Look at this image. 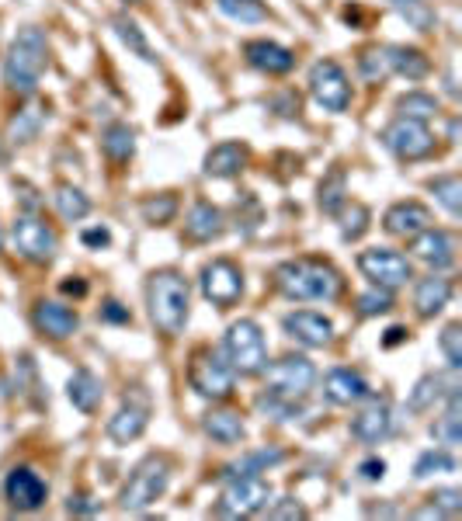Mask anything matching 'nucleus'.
Returning <instances> with one entry per match:
<instances>
[{"mask_svg":"<svg viewBox=\"0 0 462 521\" xmlns=\"http://www.w3.org/2000/svg\"><path fill=\"white\" fill-rule=\"evenodd\" d=\"M317 386V365L306 355H285L278 362L264 365V390L254 400L264 421H292L303 414V403Z\"/></svg>","mask_w":462,"mask_h":521,"instance_id":"f257e3e1","label":"nucleus"},{"mask_svg":"<svg viewBox=\"0 0 462 521\" xmlns=\"http://www.w3.org/2000/svg\"><path fill=\"white\" fill-rule=\"evenodd\" d=\"M275 289L292 303H334L344 292V278L324 258H292L275 268Z\"/></svg>","mask_w":462,"mask_h":521,"instance_id":"f03ea898","label":"nucleus"},{"mask_svg":"<svg viewBox=\"0 0 462 521\" xmlns=\"http://www.w3.org/2000/svg\"><path fill=\"white\" fill-rule=\"evenodd\" d=\"M146 310H150V324L164 337H181L188 327V313H192V285L181 271L160 268L146 278Z\"/></svg>","mask_w":462,"mask_h":521,"instance_id":"7ed1b4c3","label":"nucleus"},{"mask_svg":"<svg viewBox=\"0 0 462 521\" xmlns=\"http://www.w3.org/2000/svg\"><path fill=\"white\" fill-rule=\"evenodd\" d=\"M49 66V42H46V32L35 25L21 28L14 35V42L7 46V56H4V84L11 94L18 98H32L39 91V80Z\"/></svg>","mask_w":462,"mask_h":521,"instance_id":"20e7f679","label":"nucleus"},{"mask_svg":"<svg viewBox=\"0 0 462 521\" xmlns=\"http://www.w3.org/2000/svg\"><path fill=\"white\" fill-rule=\"evenodd\" d=\"M223 355L237 376H261L268 365V341L258 320H233L223 334Z\"/></svg>","mask_w":462,"mask_h":521,"instance_id":"39448f33","label":"nucleus"},{"mask_svg":"<svg viewBox=\"0 0 462 521\" xmlns=\"http://www.w3.org/2000/svg\"><path fill=\"white\" fill-rule=\"evenodd\" d=\"M167 483H171V459L167 456L139 459L119 494V508L132 511V515H136V511H146L150 504H157L160 497L167 494Z\"/></svg>","mask_w":462,"mask_h":521,"instance_id":"423d86ee","label":"nucleus"},{"mask_svg":"<svg viewBox=\"0 0 462 521\" xmlns=\"http://www.w3.org/2000/svg\"><path fill=\"white\" fill-rule=\"evenodd\" d=\"M188 386L195 390V396L212 403H223L233 396V386H237V372L230 369L223 351L216 348H198L188 362Z\"/></svg>","mask_w":462,"mask_h":521,"instance_id":"0eeeda50","label":"nucleus"},{"mask_svg":"<svg viewBox=\"0 0 462 521\" xmlns=\"http://www.w3.org/2000/svg\"><path fill=\"white\" fill-rule=\"evenodd\" d=\"M11 244L25 261L53 264L56 254H60V233L42 216H35V212H18V219L11 226Z\"/></svg>","mask_w":462,"mask_h":521,"instance_id":"6e6552de","label":"nucleus"},{"mask_svg":"<svg viewBox=\"0 0 462 521\" xmlns=\"http://www.w3.org/2000/svg\"><path fill=\"white\" fill-rule=\"evenodd\" d=\"M223 494H219L216 515L223 518H251L261 515L271 504V483L264 476H230L223 480Z\"/></svg>","mask_w":462,"mask_h":521,"instance_id":"1a4fd4ad","label":"nucleus"},{"mask_svg":"<svg viewBox=\"0 0 462 521\" xmlns=\"http://www.w3.org/2000/svg\"><path fill=\"white\" fill-rule=\"evenodd\" d=\"M198 292H202L205 303H212L216 310H230V306H237L240 296H244V271L226 258L209 261L202 268V275H198Z\"/></svg>","mask_w":462,"mask_h":521,"instance_id":"9d476101","label":"nucleus"},{"mask_svg":"<svg viewBox=\"0 0 462 521\" xmlns=\"http://www.w3.org/2000/svg\"><path fill=\"white\" fill-rule=\"evenodd\" d=\"M383 146L400 160H428L435 153V132L428 129V122L417 119H396L383 129Z\"/></svg>","mask_w":462,"mask_h":521,"instance_id":"9b49d317","label":"nucleus"},{"mask_svg":"<svg viewBox=\"0 0 462 521\" xmlns=\"http://www.w3.org/2000/svg\"><path fill=\"white\" fill-rule=\"evenodd\" d=\"M310 94H313V101H317L324 112H344V108L351 105V80H348V73H344V66L341 63H334V60H320V63H313L310 66Z\"/></svg>","mask_w":462,"mask_h":521,"instance_id":"f8f14e48","label":"nucleus"},{"mask_svg":"<svg viewBox=\"0 0 462 521\" xmlns=\"http://www.w3.org/2000/svg\"><path fill=\"white\" fill-rule=\"evenodd\" d=\"M358 271H362L372 285L390 289V292L400 289V285H407L410 278H414L410 261L403 258L400 251H393V247H369V251H362L358 254Z\"/></svg>","mask_w":462,"mask_h":521,"instance_id":"ddd939ff","label":"nucleus"},{"mask_svg":"<svg viewBox=\"0 0 462 521\" xmlns=\"http://www.w3.org/2000/svg\"><path fill=\"white\" fill-rule=\"evenodd\" d=\"M4 497L18 515H32L49 501V483L32 466H14L4 476Z\"/></svg>","mask_w":462,"mask_h":521,"instance_id":"4468645a","label":"nucleus"},{"mask_svg":"<svg viewBox=\"0 0 462 521\" xmlns=\"http://www.w3.org/2000/svg\"><path fill=\"white\" fill-rule=\"evenodd\" d=\"M348 431H351V438H358V442H365V445H379V442H383V438L393 431L390 396H376V393L365 396L362 407H358V414L351 417Z\"/></svg>","mask_w":462,"mask_h":521,"instance_id":"2eb2a0df","label":"nucleus"},{"mask_svg":"<svg viewBox=\"0 0 462 521\" xmlns=\"http://www.w3.org/2000/svg\"><path fill=\"white\" fill-rule=\"evenodd\" d=\"M32 324L49 341H66V337H73L80 330V317L73 306L56 303V299H39L32 306Z\"/></svg>","mask_w":462,"mask_h":521,"instance_id":"dca6fc26","label":"nucleus"},{"mask_svg":"<svg viewBox=\"0 0 462 521\" xmlns=\"http://www.w3.org/2000/svg\"><path fill=\"white\" fill-rule=\"evenodd\" d=\"M410 254H414L421 264H428L431 271H442L456 264V237L449 230H421L417 237H410Z\"/></svg>","mask_w":462,"mask_h":521,"instance_id":"f3484780","label":"nucleus"},{"mask_svg":"<svg viewBox=\"0 0 462 521\" xmlns=\"http://www.w3.org/2000/svg\"><path fill=\"white\" fill-rule=\"evenodd\" d=\"M282 330L292 341L303 344V348H327V344L334 341V324H330L324 313H313V310L285 313Z\"/></svg>","mask_w":462,"mask_h":521,"instance_id":"a211bd4d","label":"nucleus"},{"mask_svg":"<svg viewBox=\"0 0 462 521\" xmlns=\"http://www.w3.org/2000/svg\"><path fill=\"white\" fill-rule=\"evenodd\" d=\"M372 390H369V379L355 369H330L324 376V400L330 407H358Z\"/></svg>","mask_w":462,"mask_h":521,"instance_id":"6ab92c4d","label":"nucleus"},{"mask_svg":"<svg viewBox=\"0 0 462 521\" xmlns=\"http://www.w3.org/2000/svg\"><path fill=\"white\" fill-rule=\"evenodd\" d=\"M226 230V216L219 205L212 202H195L185 216V240L188 244H212Z\"/></svg>","mask_w":462,"mask_h":521,"instance_id":"aec40b11","label":"nucleus"},{"mask_svg":"<svg viewBox=\"0 0 462 521\" xmlns=\"http://www.w3.org/2000/svg\"><path fill=\"white\" fill-rule=\"evenodd\" d=\"M146 424H150V403H136L126 396V403H122L119 410H115L112 417H108V438H112L115 445H129L136 442L139 435L146 431Z\"/></svg>","mask_w":462,"mask_h":521,"instance_id":"412c9836","label":"nucleus"},{"mask_svg":"<svg viewBox=\"0 0 462 521\" xmlns=\"http://www.w3.org/2000/svg\"><path fill=\"white\" fill-rule=\"evenodd\" d=\"M452 292H456V285H452V278L445 275H435L431 271L428 278H421L414 289V310L421 320H435L438 313L445 310V306L452 303Z\"/></svg>","mask_w":462,"mask_h":521,"instance_id":"4be33fe9","label":"nucleus"},{"mask_svg":"<svg viewBox=\"0 0 462 521\" xmlns=\"http://www.w3.org/2000/svg\"><path fill=\"white\" fill-rule=\"evenodd\" d=\"M428 226H431V209L421 202H396L383 216V230L403 240L417 237V233L428 230Z\"/></svg>","mask_w":462,"mask_h":521,"instance_id":"5701e85b","label":"nucleus"},{"mask_svg":"<svg viewBox=\"0 0 462 521\" xmlns=\"http://www.w3.org/2000/svg\"><path fill=\"white\" fill-rule=\"evenodd\" d=\"M244 60L254 66V70L268 73V77H282V73H289L292 66H296V53L285 46H278V42H268V39H254L244 46Z\"/></svg>","mask_w":462,"mask_h":521,"instance_id":"b1692460","label":"nucleus"},{"mask_svg":"<svg viewBox=\"0 0 462 521\" xmlns=\"http://www.w3.org/2000/svg\"><path fill=\"white\" fill-rule=\"evenodd\" d=\"M247 160H251V150H247L244 143H219L205 153L202 171L209 174V178H237L247 167Z\"/></svg>","mask_w":462,"mask_h":521,"instance_id":"393cba45","label":"nucleus"},{"mask_svg":"<svg viewBox=\"0 0 462 521\" xmlns=\"http://www.w3.org/2000/svg\"><path fill=\"white\" fill-rule=\"evenodd\" d=\"M202 431L212 438L216 445H240L247 435L244 428V417L230 407H212L209 414L202 417Z\"/></svg>","mask_w":462,"mask_h":521,"instance_id":"a878e982","label":"nucleus"},{"mask_svg":"<svg viewBox=\"0 0 462 521\" xmlns=\"http://www.w3.org/2000/svg\"><path fill=\"white\" fill-rule=\"evenodd\" d=\"M431 438H435L442 449H456L462 442V403H459V386H452L445 393V414L431 424Z\"/></svg>","mask_w":462,"mask_h":521,"instance_id":"bb28decb","label":"nucleus"},{"mask_svg":"<svg viewBox=\"0 0 462 521\" xmlns=\"http://www.w3.org/2000/svg\"><path fill=\"white\" fill-rule=\"evenodd\" d=\"M66 396H70V403L80 410V414H94V410L101 407L105 386H101V379L94 376L91 369H77L70 376V383H66Z\"/></svg>","mask_w":462,"mask_h":521,"instance_id":"cd10ccee","label":"nucleus"},{"mask_svg":"<svg viewBox=\"0 0 462 521\" xmlns=\"http://www.w3.org/2000/svg\"><path fill=\"white\" fill-rule=\"evenodd\" d=\"M386 60H390V73L407 80H424L431 73V60L414 46H386Z\"/></svg>","mask_w":462,"mask_h":521,"instance_id":"c85d7f7f","label":"nucleus"},{"mask_svg":"<svg viewBox=\"0 0 462 521\" xmlns=\"http://www.w3.org/2000/svg\"><path fill=\"white\" fill-rule=\"evenodd\" d=\"M278 462H285V452L282 449H258V452H247V456H240L237 462H230V466L219 473V480H230V476H261L268 473L271 466H278Z\"/></svg>","mask_w":462,"mask_h":521,"instance_id":"c756f323","label":"nucleus"},{"mask_svg":"<svg viewBox=\"0 0 462 521\" xmlns=\"http://www.w3.org/2000/svg\"><path fill=\"white\" fill-rule=\"evenodd\" d=\"M112 28H115V35H119L122 46H126L132 56H139L143 63H157V53H153L150 39H146L143 28H139L136 21L126 18V14H115V18H112Z\"/></svg>","mask_w":462,"mask_h":521,"instance_id":"7c9ffc66","label":"nucleus"},{"mask_svg":"<svg viewBox=\"0 0 462 521\" xmlns=\"http://www.w3.org/2000/svg\"><path fill=\"white\" fill-rule=\"evenodd\" d=\"M101 150H105V157L115 160V164H126V160H132V153H136V132H132L126 122H115V126L101 132Z\"/></svg>","mask_w":462,"mask_h":521,"instance_id":"2f4dec72","label":"nucleus"},{"mask_svg":"<svg viewBox=\"0 0 462 521\" xmlns=\"http://www.w3.org/2000/svg\"><path fill=\"white\" fill-rule=\"evenodd\" d=\"M452 386H456V383H452ZM452 386H445V379L438 376V372H435V376H421V379H417V386L407 396V410H410V414H424V410L435 407V403L442 400V396L449 393Z\"/></svg>","mask_w":462,"mask_h":521,"instance_id":"473e14b6","label":"nucleus"},{"mask_svg":"<svg viewBox=\"0 0 462 521\" xmlns=\"http://www.w3.org/2000/svg\"><path fill=\"white\" fill-rule=\"evenodd\" d=\"M42 122H46V112L42 108H21L18 115H11V122H7V143L14 146H25L32 143L35 136H39Z\"/></svg>","mask_w":462,"mask_h":521,"instance_id":"72a5a7b5","label":"nucleus"},{"mask_svg":"<svg viewBox=\"0 0 462 521\" xmlns=\"http://www.w3.org/2000/svg\"><path fill=\"white\" fill-rule=\"evenodd\" d=\"M344 202H348V178H344L341 167H334V171L320 181L317 205H320V212H327V216H337V212L344 209Z\"/></svg>","mask_w":462,"mask_h":521,"instance_id":"f704fd0d","label":"nucleus"},{"mask_svg":"<svg viewBox=\"0 0 462 521\" xmlns=\"http://www.w3.org/2000/svg\"><path fill=\"white\" fill-rule=\"evenodd\" d=\"M53 202H56V212H60L66 223H80V219L91 212V198L80 192L77 185H56Z\"/></svg>","mask_w":462,"mask_h":521,"instance_id":"c9c22d12","label":"nucleus"},{"mask_svg":"<svg viewBox=\"0 0 462 521\" xmlns=\"http://www.w3.org/2000/svg\"><path fill=\"white\" fill-rule=\"evenodd\" d=\"M438 98L428 91H407L400 101H396V112H400V119H417V122H428L438 115Z\"/></svg>","mask_w":462,"mask_h":521,"instance_id":"e433bc0d","label":"nucleus"},{"mask_svg":"<svg viewBox=\"0 0 462 521\" xmlns=\"http://www.w3.org/2000/svg\"><path fill=\"white\" fill-rule=\"evenodd\" d=\"M456 469L459 462L452 456V449H428L414 462V480H428V476H438V473H456Z\"/></svg>","mask_w":462,"mask_h":521,"instance_id":"4c0bfd02","label":"nucleus"},{"mask_svg":"<svg viewBox=\"0 0 462 521\" xmlns=\"http://www.w3.org/2000/svg\"><path fill=\"white\" fill-rule=\"evenodd\" d=\"M139 212H143V219H146V223H150V226H167L174 216H178V195L160 192V195L143 198V205H139Z\"/></svg>","mask_w":462,"mask_h":521,"instance_id":"58836bf2","label":"nucleus"},{"mask_svg":"<svg viewBox=\"0 0 462 521\" xmlns=\"http://www.w3.org/2000/svg\"><path fill=\"white\" fill-rule=\"evenodd\" d=\"M216 7L226 14V18L240 21V25H258V21H268V7H264V0H216Z\"/></svg>","mask_w":462,"mask_h":521,"instance_id":"ea45409f","label":"nucleus"},{"mask_svg":"<svg viewBox=\"0 0 462 521\" xmlns=\"http://www.w3.org/2000/svg\"><path fill=\"white\" fill-rule=\"evenodd\" d=\"M428 188H431V195L442 202V209L449 212V216H459V212H462V181H459V174H445V178H435Z\"/></svg>","mask_w":462,"mask_h":521,"instance_id":"a19ab883","label":"nucleus"},{"mask_svg":"<svg viewBox=\"0 0 462 521\" xmlns=\"http://www.w3.org/2000/svg\"><path fill=\"white\" fill-rule=\"evenodd\" d=\"M341 216V240H358V237H365V230H369V219H372V212L365 209V205H358V202H344V209L337 212Z\"/></svg>","mask_w":462,"mask_h":521,"instance_id":"79ce46f5","label":"nucleus"},{"mask_svg":"<svg viewBox=\"0 0 462 521\" xmlns=\"http://www.w3.org/2000/svg\"><path fill=\"white\" fill-rule=\"evenodd\" d=\"M358 73H362L365 80H372V84H383L386 77H390V60H386V46H372L365 49L362 56H358Z\"/></svg>","mask_w":462,"mask_h":521,"instance_id":"37998d69","label":"nucleus"},{"mask_svg":"<svg viewBox=\"0 0 462 521\" xmlns=\"http://www.w3.org/2000/svg\"><path fill=\"white\" fill-rule=\"evenodd\" d=\"M393 310V292L390 289H379V285H372L369 292H362L358 296V317L369 320V317H383V313Z\"/></svg>","mask_w":462,"mask_h":521,"instance_id":"c03bdc74","label":"nucleus"},{"mask_svg":"<svg viewBox=\"0 0 462 521\" xmlns=\"http://www.w3.org/2000/svg\"><path fill=\"white\" fill-rule=\"evenodd\" d=\"M390 4L417 28V32H431V28H435V11H431L424 0H390Z\"/></svg>","mask_w":462,"mask_h":521,"instance_id":"a18cd8bd","label":"nucleus"},{"mask_svg":"<svg viewBox=\"0 0 462 521\" xmlns=\"http://www.w3.org/2000/svg\"><path fill=\"white\" fill-rule=\"evenodd\" d=\"M442 355L449 362L452 372H459L462 365V324H449L442 330Z\"/></svg>","mask_w":462,"mask_h":521,"instance_id":"49530a36","label":"nucleus"},{"mask_svg":"<svg viewBox=\"0 0 462 521\" xmlns=\"http://www.w3.org/2000/svg\"><path fill=\"white\" fill-rule=\"evenodd\" d=\"M428 501H431V508H435L438 515H449V518H456L459 511H462V494H459V490H452V487L435 490V494H431Z\"/></svg>","mask_w":462,"mask_h":521,"instance_id":"de8ad7c7","label":"nucleus"},{"mask_svg":"<svg viewBox=\"0 0 462 521\" xmlns=\"http://www.w3.org/2000/svg\"><path fill=\"white\" fill-rule=\"evenodd\" d=\"M98 511L101 504L91 494H70V501H66V515H98Z\"/></svg>","mask_w":462,"mask_h":521,"instance_id":"09e8293b","label":"nucleus"},{"mask_svg":"<svg viewBox=\"0 0 462 521\" xmlns=\"http://www.w3.org/2000/svg\"><path fill=\"white\" fill-rule=\"evenodd\" d=\"M101 320H105V324H132V313L119 299H108V303L101 306Z\"/></svg>","mask_w":462,"mask_h":521,"instance_id":"8fccbe9b","label":"nucleus"},{"mask_svg":"<svg viewBox=\"0 0 462 521\" xmlns=\"http://www.w3.org/2000/svg\"><path fill=\"white\" fill-rule=\"evenodd\" d=\"M268 511V518H306V508L296 501V497H285V501H278L275 508H264Z\"/></svg>","mask_w":462,"mask_h":521,"instance_id":"3c124183","label":"nucleus"},{"mask_svg":"<svg viewBox=\"0 0 462 521\" xmlns=\"http://www.w3.org/2000/svg\"><path fill=\"white\" fill-rule=\"evenodd\" d=\"M80 244L94 247V251H101V247L112 244V230H108V226H91V230L80 233Z\"/></svg>","mask_w":462,"mask_h":521,"instance_id":"603ef678","label":"nucleus"},{"mask_svg":"<svg viewBox=\"0 0 462 521\" xmlns=\"http://www.w3.org/2000/svg\"><path fill=\"white\" fill-rule=\"evenodd\" d=\"M358 476H362V480H383V476H386V462L383 459H376V456H372V459H362V462H358Z\"/></svg>","mask_w":462,"mask_h":521,"instance_id":"864d4df0","label":"nucleus"},{"mask_svg":"<svg viewBox=\"0 0 462 521\" xmlns=\"http://www.w3.org/2000/svg\"><path fill=\"white\" fill-rule=\"evenodd\" d=\"M60 292H63V296H77V299H84V296H87V282H84V278H73V282H70V278H66V282H60Z\"/></svg>","mask_w":462,"mask_h":521,"instance_id":"5fc2aeb1","label":"nucleus"},{"mask_svg":"<svg viewBox=\"0 0 462 521\" xmlns=\"http://www.w3.org/2000/svg\"><path fill=\"white\" fill-rule=\"evenodd\" d=\"M407 337H410L407 327H390L386 330V337H383V348H396V344H403Z\"/></svg>","mask_w":462,"mask_h":521,"instance_id":"6e6d98bb","label":"nucleus"},{"mask_svg":"<svg viewBox=\"0 0 462 521\" xmlns=\"http://www.w3.org/2000/svg\"><path fill=\"white\" fill-rule=\"evenodd\" d=\"M0 247H4V233H0Z\"/></svg>","mask_w":462,"mask_h":521,"instance_id":"4d7b16f0","label":"nucleus"},{"mask_svg":"<svg viewBox=\"0 0 462 521\" xmlns=\"http://www.w3.org/2000/svg\"><path fill=\"white\" fill-rule=\"evenodd\" d=\"M129 4H139V0H129Z\"/></svg>","mask_w":462,"mask_h":521,"instance_id":"13d9d810","label":"nucleus"},{"mask_svg":"<svg viewBox=\"0 0 462 521\" xmlns=\"http://www.w3.org/2000/svg\"><path fill=\"white\" fill-rule=\"evenodd\" d=\"M0 160H4V153H0Z\"/></svg>","mask_w":462,"mask_h":521,"instance_id":"bf43d9fd","label":"nucleus"}]
</instances>
